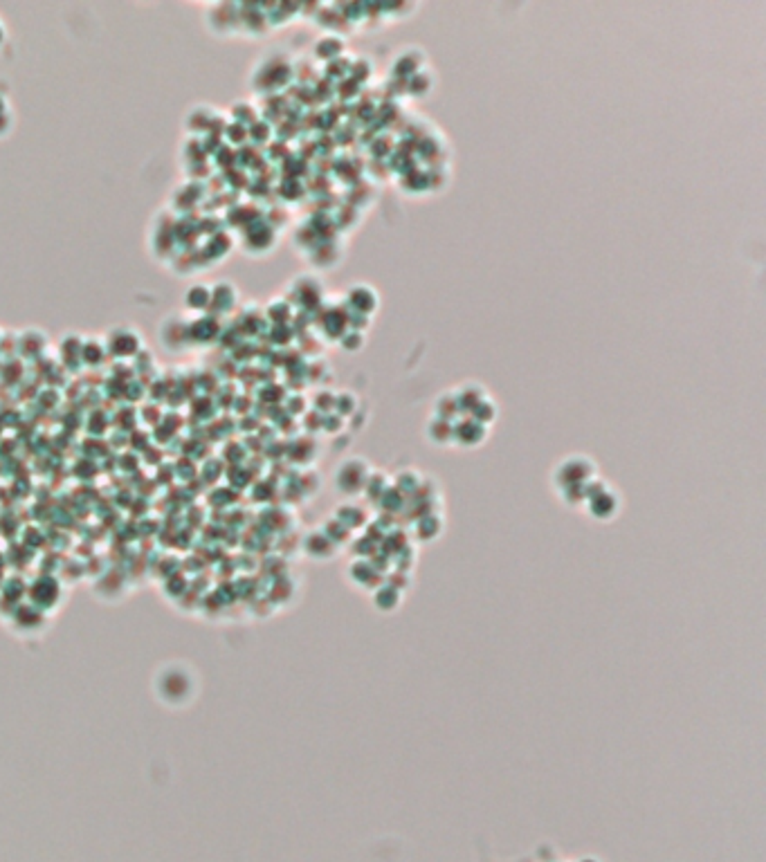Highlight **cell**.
<instances>
[{"mask_svg":"<svg viewBox=\"0 0 766 862\" xmlns=\"http://www.w3.org/2000/svg\"><path fill=\"white\" fill-rule=\"evenodd\" d=\"M423 481H425V476H423L418 470L405 467V470H400V472L395 474V479H393L391 483H393V487H395L398 492H400V495H405V497L409 499V497H413V495H416V492L420 490Z\"/></svg>","mask_w":766,"mask_h":862,"instance_id":"cell-9","label":"cell"},{"mask_svg":"<svg viewBox=\"0 0 766 862\" xmlns=\"http://www.w3.org/2000/svg\"><path fill=\"white\" fill-rule=\"evenodd\" d=\"M393 483H391V479L389 476L385 474V472H378V470H373L371 474H369V479H366V485H364V495H366V499H371V501H380V497L385 495V492L391 487Z\"/></svg>","mask_w":766,"mask_h":862,"instance_id":"cell-12","label":"cell"},{"mask_svg":"<svg viewBox=\"0 0 766 862\" xmlns=\"http://www.w3.org/2000/svg\"><path fill=\"white\" fill-rule=\"evenodd\" d=\"M440 530H443V521H440V517L436 512H425L418 519V537L423 539V542H425V539H427V542H432V539H436L440 534Z\"/></svg>","mask_w":766,"mask_h":862,"instance_id":"cell-15","label":"cell"},{"mask_svg":"<svg viewBox=\"0 0 766 862\" xmlns=\"http://www.w3.org/2000/svg\"><path fill=\"white\" fill-rule=\"evenodd\" d=\"M432 415H436V418H443V420H448V422H454V420L461 418L463 413H461V409H458L456 395H454L452 389H445V391H438V393H436L434 402H432Z\"/></svg>","mask_w":766,"mask_h":862,"instance_id":"cell-8","label":"cell"},{"mask_svg":"<svg viewBox=\"0 0 766 862\" xmlns=\"http://www.w3.org/2000/svg\"><path fill=\"white\" fill-rule=\"evenodd\" d=\"M598 476V465L593 463V458L582 456V454H571L564 456L560 463L550 472V483L553 490L566 487V485H585L591 479Z\"/></svg>","mask_w":766,"mask_h":862,"instance_id":"cell-2","label":"cell"},{"mask_svg":"<svg viewBox=\"0 0 766 862\" xmlns=\"http://www.w3.org/2000/svg\"><path fill=\"white\" fill-rule=\"evenodd\" d=\"M470 418H474L477 422H481V425L490 427L493 422H497V420H499V402H497V400H495L493 395H488L485 400H481V402L472 409Z\"/></svg>","mask_w":766,"mask_h":862,"instance_id":"cell-11","label":"cell"},{"mask_svg":"<svg viewBox=\"0 0 766 862\" xmlns=\"http://www.w3.org/2000/svg\"><path fill=\"white\" fill-rule=\"evenodd\" d=\"M342 303L346 305L348 313H358L373 317L380 308V295L378 290L369 283H351L342 297Z\"/></svg>","mask_w":766,"mask_h":862,"instance_id":"cell-5","label":"cell"},{"mask_svg":"<svg viewBox=\"0 0 766 862\" xmlns=\"http://www.w3.org/2000/svg\"><path fill=\"white\" fill-rule=\"evenodd\" d=\"M411 52H413V48H407V50H403V52H398V56H395V61H393V74L395 76H400L403 81H407L411 74H416L418 70H423L420 66H423V61H425V52L420 54V56H416L413 59L411 56Z\"/></svg>","mask_w":766,"mask_h":862,"instance_id":"cell-10","label":"cell"},{"mask_svg":"<svg viewBox=\"0 0 766 862\" xmlns=\"http://www.w3.org/2000/svg\"><path fill=\"white\" fill-rule=\"evenodd\" d=\"M425 438L434 447H452V422L430 415L425 422Z\"/></svg>","mask_w":766,"mask_h":862,"instance_id":"cell-7","label":"cell"},{"mask_svg":"<svg viewBox=\"0 0 766 862\" xmlns=\"http://www.w3.org/2000/svg\"><path fill=\"white\" fill-rule=\"evenodd\" d=\"M490 436V427L477 422L470 415H461L458 420L452 422V447H463V450H477L485 445Z\"/></svg>","mask_w":766,"mask_h":862,"instance_id":"cell-4","label":"cell"},{"mask_svg":"<svg viewBox=\"0 0 766 862\" xmlns=\"http://www.w3.org/2000/svg\"><path fill=\"white\" fill-rule=\"evenodd\" d=\"M344 50V43L337 41L335 36H324L317 45H315V54H319L321 59H333V56H340V52Z\"/></svg>","mask_w":766,"mask_h":862,"instance_id":"cell-17","label":"cell"},{"mask_svg":"<svg viewBox=\"0 0 766 862\" xmlns=\"http://www.w3.org/2000/svg\"><path fill=\"white\" fill-rule=\"evenodd\" d=\"M452 391H454V395H456L458 409H461L463 415H470L472 409L477 407L481 400H485V397L490 395L488 389L483 387L481 382H477V380H465V382L458 384V387H454Z\"/></svg>","mask_w":766,"mask_h":862,"instance_id":"cell-6","label":"cell"},{"mask_svg":"<svg viewBox=\"0 0 766 862\" xmlns=\"http://www.w3.org/2000/svg\"><path fill=\"white\" fill-rule=\"evenodd\" d=\"M371 472H373V467L369 460L362 456H351V458L342 460L333 476L335 490L344 497H356L364 490L366 479H369Z\"/></svg>","mask_w":766,"mask_h":862,"instance_id":"cell-3","label":"cell"},{"mask_svg":"<svg viewBox=\"0 0 766 862\" xmlns=\"http://www.w3.org/2000/svg\"><path fill=\"white\" fill-rule=\"evenodd\" d=\"M585 512L593 519V521H600V523H609L614 521L620 510H623V497L618 492L611 487V483L603 481L600 476H595L587 483V495H585Z\"/></svg>","mask_w":766,"mask_h":862,"instance_id":"cell-1","label":"cell"},{"mask_svg":"<svg viewBox=\"0 0 766 862\" xmlns=\"http://www.w3.org/2000/svg\"><path fill=\"white\" fill-rule=\"evenodd\" d=\"M337 344H340V348L344 353H360L364 348V333L346 328L340 340H337Z\"/></svg>","mask_w":766,"mask_h":862,"instance_id":"cell-16","label":"cell"},{"mask_svg":"<svg viewBox=\"0 0 766 862\" xmlns=\"http://www.w3.org/2000/svg\"><path fill=\"white\" fill-rule=\"evenodd\" d=\"M405 86H407V90H409V95H413V97H427V95H430V90L434 88V76H432L430 70H418L416 74L409 76V79L405 81Z\"/></svg>","mask_w":766,"mask_h":862,"instance_id":"cell-14","label":"cell"},{"mask_svg":"<svg viewBox=\"0 0 766 862\" xmlns=\"http://www.w3.org/2000/svg\"><path fill=\"white\" fill-rule=\"evenodd\" d=\"M335 519L342 521L348 530H353V528H360V526H364V523H366V510L358 503H344L340 510H337Z\"/></svg>","mask_w":766,"mask_h":862,"instance_id":"cell-13","label":"cell"}]
</instances>
